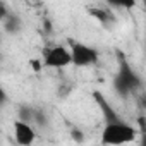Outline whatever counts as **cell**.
<instances>
[{
  "label": "cell",
  "mask_w": 146,
  "mask_h": 146,
  "mask_svg": "<svg viewBox=\"0 0 146 146\" xmlns=\"http://www.w3.org/2000/svg\"><path fill=\"white\" fill-rule=\"evenodd\" d=\"M7 14H9V9L5 7L4 2H0V21H4V19L7 17Z\"/></svg>",
  "instance_id": "cell-12"
},
{
  "label": "cell",
  "mask_w": 146,
  "mask_h": 146,
  "mask_svg": "<svg viewBox=\"0 0 146 146\" xmlns=\"http://www.w3.org/2000/svg\"><path fill=\"white\" fill-rule=\"evenodd\" d=\"M33 122H36L38 125H45L46 124V117H45V113L40 108H35V112H33Z\"/></svg>",
  "instance_id": "cell-11"
},
{
  "label": "cell",
  "mask_w": 146,
  "mask_h": 146,
  "mask_svg": "<svg viewBox=\"0 0 146 146\" xmlns=\"http://www.w3.org/2000/svg\"><path fill=\"white\" fill-rule=\"evenodd\" d=\"M136 129L124 120L117 122H107L102 132V143L105 144H124V143H132L136 139Z\"/></svg>",
  "instance_id": "cell-2"
},
{
  "label": "cell",
  "mask_w": 146,
  "mask_h": 146,
  "mask_svg": "<svg viewBox=\"0 0 146 146\" xmlns=\"http://www.w3.org/2000/svg\"><path fill=\"white\" fill-rule=\"evenodd\" d=\"M69 46H70V64H74L76 67H88V65H95L98 62V52L93 46H88L81 41H74L69 40Z\"/></svg>",
  "instance_id": "cell-3"
},
{
  "label": "cell",
  "mask_w": 146,
  "mask_h": 146,
  "mask_svg": "<svg viewBox=\"0 0 146 146\" xmlns=\"http://www.w3.org/2000/svg\"><path fill=\"white\" fill-rule=\"evenodd\" d=\"M43 65L53 67V69L67 67L70 65V52L62 45L48 46L43 50Z\"/></svg>",
  "instance_id": "cell-4"
},
{
  "label": "cell",
  "mask_w": 146,
  "mask_h": 146,
  "mask_svg": "<svg viewBox=\"0 0 146 146\" xmlns=\"http://www.w3.org/2000/svg\"><path fill=\"white\" fill-rule=\"evenodd\" d=\"M14 136H16V141L19 144H23V146H29L36 139L35 129L29 125V122H24L21 119H17L14 122Z\"/></svg>",
  "instance_id": "cell-5"
},
{
  "label": "cell",
  "mask_w": 146,
  "mask_h": 146,
  "mask_svg": "<svg viewBox=\"0 0 146 146\" xmlns=\"http://www.w3.org/2000/svg\"><path fill=\"white\" fill-rule=\"evenodd\" d=\"M93 98L96 100V103H98V107H100V110H102V113H103V119H105L107 122H117V120H122L120 115L112 108V105L108 103V100H107L100 91H95V93H93Z\"/></svg>",
  "instance_id": "cell-6"
},
{
  "label": "cell",
  "mask_w": 146,
  "mask_h": 146,
  "mask_svg": "<svg viewBox=\"0 0 146 146\" xmlns=\"http://www.w3.org/2000/svg\"><path fill=\"white\" fill-rule=\"evenodd\" d=\"M33 112H35V108H31V107H21L19 119L24 122H33Z\"/></svg>",
  "instance_id": "cell-10"
},
{
  "label": "cell",
  "mask_w": 146,
  "mask_h": 146,
  "mask_svg": "<svg viewBox=\"0 0 146 146\" xmlns=\"http://www.w3.org/2000/svg\"><path fill=\"white\" fill-rule=\"evenodd\" d=\"M5 100H7V95H5V91H4L2 88H0V107L5 103Z\"/></svg>",
  "instance_id": "cell-13"
},
{
  "label": "cell",
  "mask_w": 146,
  "mask_h": 146,
  "mask_svg": "<svg viewBox=\"0 0 146 146\" xmlns=\"http://www.w3.org/2000/svg\"><path fill=\"white\" fill-rule=\"evenodd\" d=\"M117 58H119V70H117L115 79H113V86L122 96H125V95H129V93L141 88V78L129 65V62L125 60V57L122 53H119Z\"/></svg>",
  "instance_id": "cell-1"
},
{
  "label": "cell",
  "mask_w": 146,
  "mask_h": 146,
  "mask_svg": "<svg viewBox=\"0 0 146 146\" xmlns=\"http://www.w3.org/2000/svg\"><path fill=\"white\" fill-rule=\"evenodd\" d=\"M31 67H33L35 70H40V69H41V62H40V60H31Z\"/></svg>",
  "instance_id": "cell-14"
},
{
  "label": "cell",
  "mask_w": 146,
  "mask_h": 146,
  "mask_svg": "<svg viewBox=\"0 0 146 146\" xmlns=\"http://www.w3.org/2000/svg\"><path fill=\"white\" fill-rule=\"evenodd\" d=\"M112 7H124V9H132L136 5V0H107Z\"/></svg>",
  "instance_id": "cell-9"
},
{
  "label": "cell",
  "mask_w": 146,
  "mask_h": 146,
  "mask_svg": "<svg viewBox=\"0 0 146 146\" xmlns=\"http://www.w3.org/2000/svg\"><path fill=\"white\" fill-rule=\"evenodd\" d=\"M4 21H5V23H4V24H5V29H7V31H11V33H16V31L21 28L19 19H17L14 14H11V12L7 14V17H5Z\"/></svg>",
  "instance_id": "cell-8"
},
{
  "label": "cell",
  "mask_w": 146,
  "mask_h": 146,
  "mask_svg": "<svg viewBox=\"0 0 146 146\" xmlns=\"http://www.w3.org/2000/svg\"><path fill=\"white\" fill-rule=\"evenodd\" d=\"M90 14L95 16V17H96L100 23H103V24H107V23H113V21H115L112 11H110V9H105V7H95V9H90Z\"/></svg>",
  "instance_id": "cell-7"
}]
</instances>
